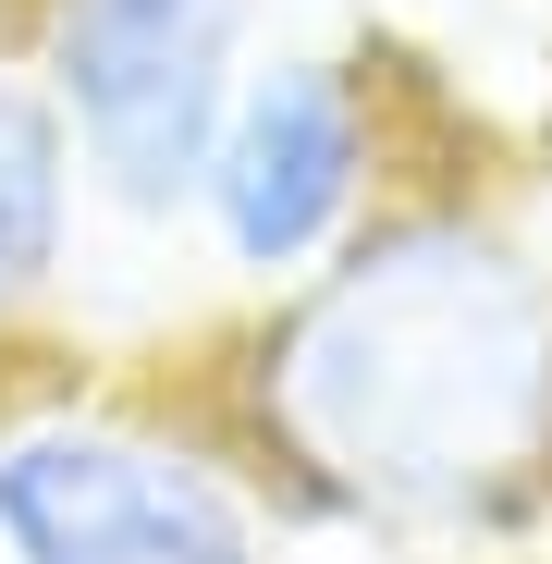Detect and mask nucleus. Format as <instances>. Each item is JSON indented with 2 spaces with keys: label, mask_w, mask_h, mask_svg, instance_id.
<instances>
[{
  "label": "nucleus",
  "mask_w": 552,
  "mask_h": 564,
  "mask_svg": "<svg viewBox=\"0 0 552 564\" xmlns=\"http://www.w3.org/2000/svg\"><path fill=\"white\" fill-rule=\"evenodd\" d=\"M74 234H86L74 135H62V111L37 99V74L0 62V356L50 319L62 270H74Z\"/></svg>",
  "instance_id": "5"
},
{
  "label": "nucleus",
  "mask_w": 552,
  "mask_h": 564,
  "mask_svg": "<svg viewBox=\"0 0 552 564\" xmlns=\"http://www.w3.org/2000/svg\"><path fill=\"white\" fill-rule=\"evenodd\" d=\"M0 62L37 74L111 221L172 234L258 62V0H0Z\"/></svg>",
  "instance_id": "3"
},
{
  "label": "nucleus",
  "mask_w": 552,
  "mask_h": 564,
  "mask_svg": "<svg viewBox=\"0 0 552 564\" xmlns=\"http://www.w3.org/2000/svg\"><path fill=\"white\" fill-rule=\"evenodd\" d=\"M381 197H393L381 74L356 50H270V62H246L234 111H221V135L197 160V209L184 221L209 234V258L246 295H283Z\"/></svg>",
  "instance_id": "4"
},
{
  "label": "nucleus",
  "mask_w": 552,
  "mask_h": 564,
  "mask_svg": "<svg viewBox=\"0 0 552 564\" xmlns=\"http://www.w3.org/2000/svg\"><path fill=\"white\" fill-rule=\"evenodd\" d=\"M184 405L270 516L491 540L552 503V246L467 184H393Z\"/></svg>",
  "instance_id": "1"
},
{
  "label": "nucleus",
  "mask_w": 552,
  "mask_h": 564,
  "mask_svg": "<svg viewBox=\"0 0 552 564\" xmlns=\"http://www.w3.org/2000/svg\"><path fill=\"white\" fill-rule=\"evenodd\" d=\"M0 564H270V503L172 393H0Z\"/></svg>",
  "instance_id": "2"
}]
</instances>
